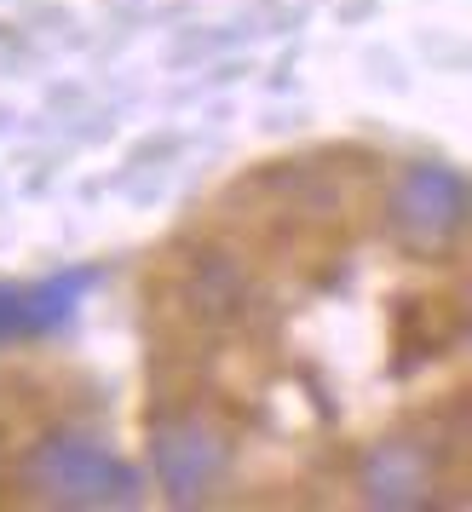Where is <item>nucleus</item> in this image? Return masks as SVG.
<instances>
[{
  "mask_svg": "<svg viewBox=\"0 0 472 512\" xmlns=\"http://www.w3.org/2000/svg\"><path fill=\"white\" fill-rule=\"evenodd\" d=\"M24 484L47 507H133L139 501V472L75 432H58L29 449Z\"/></svg>",
  "mask_w": 472,
  "mask_h": 512,
  "instance_id": "1",
  "label": "nucleus"
},
{
  "mask_svg": "<svg viewBox=\"0 0 472 512\" xmlns=\"http://www.w3.org/2000/svg\"><path fill=\"white\" fill-rule=\"evenodd\" d=\"M392 231L415 254H444L467 231V179L455 167H409L392 190Z\"/></svg>",
  "mask_w": 472,
  "mask_h": 512,
  "instance_id": "2",
  "label": "nucleus"
},
{
  "mask_svg": "<svg viewBox=\"0 0 472 512\" xmlns=\"http://www.w3.org/2000/svg\"><path fill=\"white\" fill-rule=\"evenodd\" d=\"M150 461H156V484L190 507V501H202L219 478H225V466H231V449L225 438L202 426V420H162L156 426V438H150Z\"/></svg>",
  "mask_w": 472,
  "mask_h": 512,
  "instance_id": "3",
  "label": "nucleus"
},
{
  "mask_svg": "<svg viewBox=\"0 0 472 512\" xmlns=\"http://www.w3.org/2000/svg\"><path fill=\"white\" fill-rule=\"evenodd\" d=\"M432 484H438L432 455H426L421 443H409V438L375 443V449L363 455V466H357L363 501H369V507H386V512L426 507V501H432Z\"/></svg>",
  "mask_w": 472,
  "mask_h": 512,
  "instance_id": "4",
  "label": "nucleus"
},
{
  "mask_svg": "<svg viewBox=\"0 0 472 512\" xmlns=\"http://www.w3.org/2000/svg\"><path fill=\"white\" fill-rule=\"evenodd\" d=\"M185 294H190V305L208 317V323H231L236 311L248 305V277L236 271L231 259H219V254H208L196 271H190V282H185Z\"/></svg>",
  "mask_w": 472,
  "mask_h": 512,
  "instance_id": "5",
  "label": "nucleus"
}]
</instances>
